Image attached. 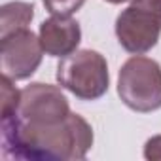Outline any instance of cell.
<instances>
[{
    "instance_id": "obj_5",
    "label": "cell",
    "mask_w": 161,
    "mask_h": 161,
    "mask_svg": "<svg viewBox=\"0 0 161 161\" xmlns=\"http://www.w3.org/2000/svg\"><path fill=\"white\" fill-rule=\"evenodd\" d=\"M0 64L2 74L12 80H25L34 74L42 63V42L29 29L0 38Z\"/></svg>"
},
{
    "instance_id": "obj_9",
    "label": "cell",
    "mask_w": 161,
    "mask_h": 161,
    "mask_svg": "<svg viewBox=\"0 0 161 161\" xmlns=\"http://www.w3.org/2000/svg\"><path fill=\"white\" fill-rule=\"evenodd\" d=\"M19 101H21V91L12 84V78L4 74L0 80V116H2V119L17 112Z\"/></svg>"
},
{
    "instance_id": "obj_11",
    "label": "cell",
    "mask_w": 161,
    "mask_h": 161,
    "mask_svg": "<svg viewBox=\"0 0 161 161\" xmlns=\"http://www.w3.org/2000/svg\"><path fill=\"white\" fill-rule=\"evenodd\" d=\"M144 157L146 159H152V161H161V135L159 136H153V138H150L146 142Z\"/></svg>"
},
{
    "instance_id": "obj_2",
    "label": "cell",
    "mask_w": 161,
    "mask_h": 161,
    "mask_svg": "<svg viewBox=\"0 0 161 161\" xmlns=\"http://www.w3.org/2000/svg\"><path fill=\"white\" fill-rule=\"evenodd\" d=\"M57 82L78 99L95 101L108 89L106 59L93 49H80L63 57L57 66Z\"/></svg>"
},
{
    "instance_id": "obj_7",
    "label": "cell",
    "mask_w": 161,
    "mask_h": 161,
    "mask_svg": "<svg viewBox=\"0 0 161 161\" xmlns=\"http://www.w3.org/2000/svg\"><path fill=\"white\" fill-rule=\"evenodd\" d=\"M80 38H82L80 25L70 17L53 15L40 25V42L47 55L53 57L70 55L72 51H76Z\"/></svg>"
},
{
    "instance_id": "obj_1",
    "label": "cell",
    "mask_w": 161,
    "mask_h": 161,
    "mask_svg": "<svg viewBox=\"0 0 161 161\" xmlns=\"http://www.w3.org/2000/svg\"><path fill=\"white\" fill-rule=\"evenodd\" d=\"M93 146V129L78 114L55 123H31L15 114L2 119L6 159H84Z\"/></svg>"
},
{
    "instance_id": "obj_6",
    "label": "cell",
    "mask_w": 161,
    "mask_h": 161,
    "mask_svg": "<svg viewBox=\"0 0 161 161\" xmlns=\"http://www.w3.org/2000/svg\"><path fill=\"white\" fill-rule=\"evenodd\" d=\"M70 114L68 101L59 87L47 84H31L21 91L17 118L31 123H55Z\"/></svg>"
},
{
    "instance_id": "obj_8",
    "label": "cell",
    "mask_w": 161,
    "mask_h": 161,
    "mask_svg": "<svg viewBox=\"0 0 161 161\" xmlns=\"http://www.w3.org/2000/svg\"><path fill=\"white\" fill-rule=\"evenodd\" d=\"M32 17H34L32 4H27V2L4 4L2 10H0V38L27 29Z\"/></svg>"
},
{
    "instance_id": "obj_10",
    "label": "cell",
    "mask_w": 161,
    "mask_h": 161,
    "mask_svg": "<svg viewBox=\"0 0 161 161\" xmlns=\"http://www.w3.org/2000/svg\"><path fill=\"white\" fill-rule=\"evenodd\" d=\"M46 10L53 15H64L70 17L74 12H78L84 6L86 0H42Z\"/></svg>"
},
{
    "instance_id": "obj_3",
    "label": "cell",
    "mask_w": 161,
    "mask_h": 161,
    "mask_svg": "<svg viewBox=\"0 0 161 161\" xmlns=\"http://www.w3.org/2000/svg\"><path fill=\"white\" fill-rule=\"evenodd\" d=\"M118 93L135 112L161 108V66L148 57L135 55L119 70Z\"/></svg>"
},
{
    "instance_id": "obj_12",
    "label": "cell",
    "mask_w": 161,
    "mask_h": 161,
    "mask_svg": "<svg viewBox=\"0 0 161 161\" xmlns=\"http://www.w3.org/2000/svg\"><path fill=\"white\" fill-rule=\"evenodd\" d=\"M106 2H110V4H121V2H127V0H106Z\"/></svg>"
},
{
    "instance_id": "obj_4",
    "label": "cell",
    "mask_w": 161,
    "mask_h": 161,
    "mask_svg": "<svg viewBox=\"0 0 161 161\" xmlns=\"http://www.w3.org/2000/svg\"><path fill=\"white\" fill-rule=\"evenodd\" d=\"M161 32V0H133L116 19V34L129 53L150 51Z\"/></svg>"
}]
</instances>
